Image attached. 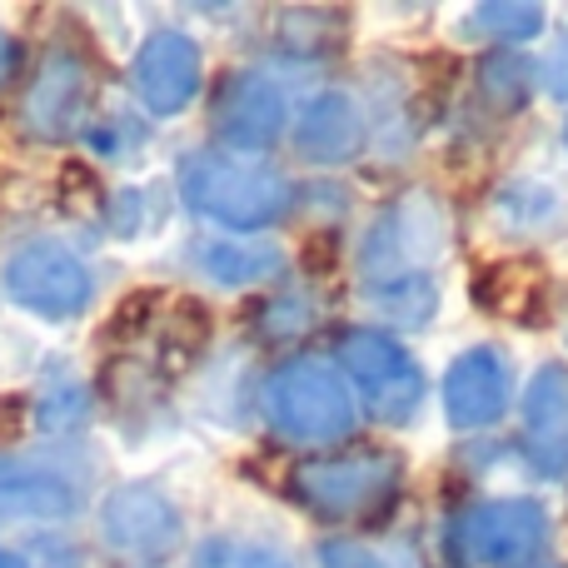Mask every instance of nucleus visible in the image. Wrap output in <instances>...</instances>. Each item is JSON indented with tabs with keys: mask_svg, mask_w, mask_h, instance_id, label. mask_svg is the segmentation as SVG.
I'll use <instances>...</instances> for the list:
<instances>
[{
	"mask_svg": "<svg viewBox=\"0 0 568 568\" xmlns=\"http://www.w3.org/2000/svg\"><path fill=\"white\" fill-rule=\"evenodd\" d=\"M180 195L195 215L230 225L240 235L270 230L290 215L294 190L290 180L275 175L270 165H255L245 155H225V150H200L180 165Z\"/></svg>",
	"mask_w": 568,
	"mask_h": 568,
	"instance_id": "f257e3e1",
	"label": "nucleus"
},
{
	"mask_svg": "<svg viewBox=\"0 0 568 568\" xmlns=\"http://www.w3.org/2000/svg\"><path fill=\"white\" fill-rule=\"evenodd\" d=\"M265 414L270 424L294 444H334L344 434H354V399L349 384L339 379L329 359H300L280 364L265 379Z\"/></svg>",
	"mask_w": 568,
	"mask_h": 568,
	"instance_id": "f03ea898",
	"label": "nucleus"
},
{
	"mask_svg": "<svg viewBox=\"0 0 568 568\" xmlns=\"http://www.w3.org/2000/svg\"><path fill=\"white\" fill-rule=\"evenodd\" d=\"M290 494L320 519H384L399 499V459L394 454H339L290 469Z\"/></svg>",
	"mask_w": 568,
	"mask_h": 568,
	"instance_id": "7ed1b4c3",
	"label": "nucleus"
},
{
	"mask_svg": "<svg viewBox=\"0 0 568 568\" xmlns=\"http://www.w3.org/2000/svg\"><path fill=\"white\" fill-rule=\"evenodd\" d=\"M444 250V215L429 195H404L374 220V230L364 235V280L374 290L409 280H429V260Z\"/></svg>",
	"mask_w": 568,
	"mask_h": 568,
	"instance_id": "20e7f679",
	"label": "nucleus"
},
{
	"mask_svg": "<svg viewBox=\"0 0 568 568\" xmlns=\"http://www.w3.org/2000/svg\"><path fill=\"white\" fill-rule=\"evenodd\" d=\"M339 364L364 389L379 424H409L424 399V369L399 339L379 329H344L339 334Z\"/></svg>",
	"mask_w": 568,
	"mask_h": 568,
	"instance_id": "39448f33",
	"label": "nucleus"
},
{
	"mask_svg": "<svg viewBox=\"0 0 568 568\" xmlns=\"http://www.w3.org/2000/svg\"><path fill=\"white\" fill-rule=\"evenodd\" d=\"M6 290L20 310L40 314V320H70L90 304L95 280H90L85 260L60 240H30L10 255L6 265Z\"/></svg>",
	"mask_w": 568,
	"mask_h": 568,
	"instance_id": "423d86ee",
	"label": "nucleus"
},
{
	"mask_svg": "<svg viewBox=\"0 0 568 568\" xmlns=\"http://www.w3.org/2000/svg\"><path fill=\"white\" fill-rule=\"evenodd\" d=\"M549 534V514L534 499H489L464 509L454 524V549L474 568H524Z\"/></svg>",
	"mask_w": 568,
	"mask_h": 568,
	"instance_id": "0eeeda50",
	"label": "nucleus"
},
{
	"mask_svg": "<svg viewBox=\"0 0 568 568\" xmlns=\"http://www.w3.org/2000/svg\"><path fill=\"white\" fill-rule=\"evenodd\" d=\"M100 534L115 554L140 564L170 559L185 539L180 509L155 489V484H120L105 504H100Z\"/></svg>",
	"mask_w": 568,
	"mask_h": 568,
	"instance_id": "6e6552de",
	"label": "nucleus"
},
{
	"mask_svg": "<svg viewBox=\"0 0 568 568\" xmlns=\"http://www.w3.org/2000/svg\"><path fill=\"white\" fill-rule=\"evenodd\" d=\"M215 140L225 145V155H255L270 150L284 135V95L275 80L255 75V70H240L220 85L215 95Z\"/></svg>",
	"mask_w": 568,
	"mask_h": 568,
	"instance_id": "1a4fd4ad",
	"label": "nucleus"
},
{
	"mask_svg": "<svg viewBox=\"0 0 568 568\" xmlns=\"http://www.w3.org/2000/svg\"><path fill=\"white\" fill-rule=\"evenodd\" d=\"M135 95L150 115H180L200 90V45L185 30H155L135 50Z\"/></svg>",
	"mask_w": 568,
	"mask_h": 568,
	"instance_id": "9d476101",
	"label": "nucleus"
},
{
	"mask_svg": "<svg viewBox=\"0 0 568 568\" xmlns=\"http://www.w3.org/2000/svg\"><path fill=\"white\" fill-rule=\"evenodd\" d=\"M524 449L544 479L568 474V369L539 364L524 389Z\"/></svg>",
	"mask_w": 568,
	"mask_h": 568,
	"instance_id": "9b49d317",
	"label": "nucleus"
},
{
	"mask_svg": "<svg viewBox=\"0 0 568 568\" xmlns=\"http://www.w3.org/2000/svg\"><path fill=\"white\" fill-rule=\"evenodd\" d=\"M85 95H90L85 60H80L75 50H50L26 90V125L36 130L40 140L60 145V140H70V130H75L80 110H85Z\"/></svg>",
	"mask_w": 568,
	"mask_h": 568,
	"instance_id": "f8f14e48",
	"label": "nucleus"
},
{
	"mask_svg": "<svg viewBox=\"0 0 568 568\" xmlns=\"http://www.w3.org/2000/svg\"><path fill=\"white\" fill-rule=\"evenodd\" d=\"M509 404V369L504 359L479 344V349H464L459 359L444 374V414H449L454 429H489L494 419Z\"/></svg>",
	"mask_w": 568,
	"mask_h": 568,
	"instance_id": "ddd939ff",
	"label": "nucleus"
},
{
	"mask_svg": "<svg viewBox=\"0 0 568 568\" xmlns=\"http://www.w3.org/2000/svg\"><path fill=\"white\" fill-rule=\"evenodd\" d=\"M294 150L310 165H344L364 150V110L349 90H320L294 120Z\"/></svg>",
	"mask_w": 568,
	"mask_h": 568,
	"instance_id": "4468645a",
	"label": "nucleus"
},
{
	"mask_svg": "<svg viewBox=\"0 0 568 568\" xmlns=\"http://www.w3.org/2000/svg\"><path fill=\"white\" fill-rule=\"evenodd\" d=\"M80 489L60 479L45 464H20L0 454V514H30V519H65L75 514Z\"/></svg>",
	"mask_w": 568,
	"mask_h": 568,
	"instance_id": "2eb2a0df",
	"label": "nucleus"
},
{
	"mask_svg": "<svg viewBox=\"0 0 568 568\" xmlns=\"http://www.w3.org/2000/svg\"><path fill=\"white\" fill-rule=\"evenodd\" d=\"M474 300L479 310L504 314L519 324H539L544 320V270L534 260H504V265L479 270L474 280Z\"/></svg>",
	"mask_w": 568,
	"mask_h": 568,
	"instance_id": "dca6fc26",
	"label": "nucleus"
},
{
	"mask_svg": "<svg viewBox=\"0 0 568 568\" xmlns=\"http://www.w3.org/2000/svg\"><path fill=\"white\" fill-rule=\"evenodd\" d=\"M280 265H284V255L275 245H235V240H215V245L200 250V270H205L215 284H230V290H245V284L280 275Z\"/></svg>",
	"mask_w": 568,
	"mask_h": 568,
	"instance_id": "f3484780",
	"label": "nucleus"
},
{
	"mask_svg": "<svg viewBox=\"0 0 568 568\" xmlns=\"http://www.w3.org/2000/svg\"><path fill=\"white\" fill-rule=\"evenodd\" d=\"M479 90H484V100H494V110H504V115L524 110V100H529V90H534L529 60L524 55H489L479 65Z\"/></svg>",
	"mask_w": 568,
	"mask_h": 568,
	"instance_id": "a211bd4d",
	"label": "nucleus"
},
{
	"mask_svg": "<svg viewBox=\"0 0 568 568\" xmlns=\"http://www.w3.org/2000/svg\"><path fill=\"white\" fill-rule=\"evenodd\" d=\"M474 30L494 40H534L544 30V10L529 0H489L474 10Z\"/></svg>",
	"mask_w": 568,
	"mask_h": 568,
	"instance_id": "6ab92c4d",
	"label": "nucleus"
},
{
	"mask_svg": "<svg viewBox=\"0 0 568 568\" xmlns=\"http://www.w3.org/2000/svg\"><path fill=\"white\" fill-rule=\"evenodd\" d=\"M314 324V310L304 300H270L265 314H260V334L265 339H300Z\"/></svg>",
	"mask_w": 568,
	"mask_h": 568,
	"instance_id": "aec40b11",
	"label": "nucleus"
},
{
	"mask_svg": "<svg viewBox=\"0 0 568 568\" xmlns=\"http://www.w3.org/2000/svg\"><path fill=\"white\" fill-rule=\"evenodd\" d=\"M544 90L554 100H568V36L554 40V50L544 55Z\"/></svg>",
	"mask_w": 568,
	"mask_h": 568,
	"instance_id": "412c9836",
	"label": "nucleus"
},
{
	"mask_svg": "<svg viewBox=\"0 0 568 568\" xmlns=\"http://www.w3.org/2000/svg\"><path fill=\"white\" fill-rule=\"evenodd\" d=\"M20 70V45H16V36H6L0 30V85H10V75Z\"/></svg>",
	"mask_w": 568,
	"mask_h": 568,
	"instance_id": "4be33fe9",
	"label": "nucleus"
},
{
	"mask_svg": "<svg viewBox=\"0 0 568 568\" xmlns=\"http://www.w3.org/2000/svg\"><path fill=\"white\" fill-rule=\"evenodd\" d=\"M0 568H26V564H20L16 554H0Z\"/></svg>",
	"mask_w": 568,
	"mask_h": 568,
	"instance_id": "5701e85b",
	"label": "nucleus"
},
{
	"mask_svg": "<svg viewBox=\"0 0 568 568\" xmlns=\"http://www.w3.org/2000/svg\"><path fill=\"white\" fill-rule=\"evenodd\" d=\"M564 140H568V130H564Z\"/></svg>",
	"mask_w": 568,
	"mask_h": 568,
	"instance_id": "b1692460",
	"label": "nucleus"
}]
</instances>
